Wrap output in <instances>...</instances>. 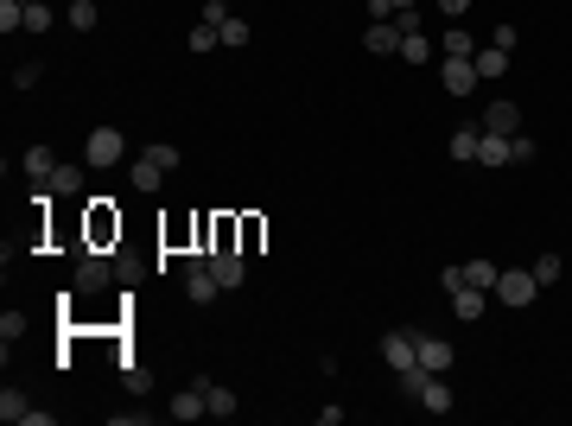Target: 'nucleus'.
Segmentation results:
<instances>
[{"mask_svg": "<svg viewBox=\"0 0 572 426\" xmlns=\"http://www.w3.org/2000/svg\"><path fill=\"white\" fill-rule=\"evenodd\" d=\"M395 382H401V394H407V401H420V413H452V407H458V401H452V382H445V375H433V369H420V363H414V369H401Z\"/></svg>", "mask_w": 572, "mask_h": 426, "instance_id": "obj_1", "label": "nucleus"}, {"mask_svg": "<svg viewBox=\"0 0 572 426\" xmlns=\"http://www.w3.org/2000/svg\"><path fill=\"white\" fill-rule=\"evenodd\" d=\"M178 166V147H166V140H153V147H140V160H128V185L134 191H159V179Z\"/></svg>", "mask_w": 572, "mask_h": 426, "instance_id": "obj_2", "label": "nucleus"}, {"mask_svg": "<svg viewBox=\"0 0 572 426\" xmlns=\"http://www.w3.org/2000/svg\"><path fill=\"white\" fill-rule=\"evenodd\" d=\"M121 160H128L121 128H96V134L83 140V166H90V172H109V166H121Z\"/></svg>", "mask_w": 572, "mask_h": 426, "instance_id": "obj_3", "label": "nucleus"}, {"mask_svg": "<svg viewBox=\"0 0 572 426\" xmlns=\"http://www.w3.org/2000/svg\"><path fill=\"white\" fill-rule=\"evenodd\" d=\"M534 293H540L534 267H502V274H496V293H490V299H496V305H515V312H521V305H534Z\"/></svg>", "mask_w": 572, "mask_h": 426, "instance_id": "obj_4", "label": "nucleus"}, {"mask_svg": "<svg viewBox=\"0 0 572 426\" xmlns=\"http://www.w3.org/2000/svg\"><path fill=\"white\" fill-rule=\"evenodd\" d=\"M382 363L401 375V369H414L420 363V331L414 324H395V331H382Z\"/></svg>", "mask_w": 572, "mask_h": 426, "instance_id": "obj_5", "label": "nucleus"}, {"mask_svg": "<svg viewBox=\"0 0 572 426\" xmlns=\"http://www.w3.org/2000/svg\"><path fill=\"white\" fill-rule=\"evenodd\" d=\"M185 293H191V305H216V293H223V280L210 274V248L185 261Z\"/></svg>", "mask_w": 572, "mask_h": 426, "instance_id": "obj_6", "label": "nucleus"}, {"mask_svg": "<svg viewBox=\"0 0 572 426\" xmlns=\"http://www.w3.org/2000/svg\"><path fill=\"white\" fill-rule=\"evenodd\" d=\"M109 280H115V261L109 255H77V293H109Z\"/></svg>", "mask_w": 572, "mask_h": 426, "instance_id": "obj_7", "label": "nucleus"}, {"mask_svg": "<svg viewBox=\"0 0 572 426\" xmlns=\"http://www.w3.org/2000/svg\"><path fill=\"white\" fill-rule=\"evenodd\" d=\"M439 83H445V96H471L483 77H477V58H445L439 64Z\"/></svg>", "mask_w": 572, "mask_h": 426, "instance_id": "obj_8", "label": "nucleus"}, {"mask_svg": "<svg viewBox=\"0 0 572 426\" xmlns=\"http://www.w3.org/2000/svg\"><path fill=\"white\" fill-rule=\"evenodd\" d=\"M210 274L223 280V293H229V286H242V274H248L242 248H235V242H216V248H210Z\"/></svg>", "mask_w": 572, "mask_h": 426, "instance_id": "obj_9", "label": "nucleus"}, {"mask_svg": "<svg viewBox=\"0 0 572 426\" xmlns=\"http://www.w3.org/2000/svg\"><path fill=\"white\" fill-rule=\"evenodd\" d=\"M83 185H90V166H71V160H58V172H52V185H39V191H52V198H83Z\"/></svg>", "mask_w": 572, "mask_h": 426, "instance_id": "obj_10", "label": "nucleus"}, {"mask_svg": "<svg viewBox=\"0 0 572 426\" xmlns=\"http://www.w3.org/2000/svg\"><path fill=\"white\" fill-rule=\"evenodd\" d=\"M363 45H369V58H401V26L395 20H369Z\"/></svg>", "mask_w": 572, "mask_h": 426, "instance_id": "obj_11", "label": "nucleus"}, {"mask_svg": "<svg viewBox=\"0 0 572 426\" xmlns=\"http://www.w3.org/2000/svg\"><path fill=\"white\" fill-rule=\"evenodd\" d=\"M477 128H483V134H509V140H515V134H521V109H515V102H490Z\"/></svg>", "mask_w": 572, "mask_h": 426, "instance_id": "obj_12", "label": "nucleus"}, {"mask_svg": "<svg viewBox=\"0 0 572 426\" xmlns=\"http://www.w3.org/2000/svg\"><path fill=\"white\" fill-rule=\"evenodd\" d=\"M483 312H490V293H483V286H458V293H452V318H458V324H477Z\"/></svg>", "mask_w": 572, "mask_h": 426, "instance_id": "obj_13", "label": "nucleus"}, {"mask_svg": "<svg viewBox=\"0 0 572 426\" xmlns=\"http://www.w3.org/2000/svg\"><path fill=\"white\" fill-rule=\"evenodd\" d=\"M458 363V350L445 344V337H433V331H420V369H433V375H445Z\"/></svg>", "mask_w": 572, "mask_h": 426, "instance_id": "obj_14", "label": "nucleus"}, {"mask_svg": "<svg viewBox=\"0 0 572 426\" xmlns=\"http://www.w3.org/2000/svg\"><path fill=\"white\" fill-rule=\"evenodd\" d=\"M477 166H515V140L509 134H477Z\"/></svg>", "mask_w": 572, "mask_h": 426, "instance_id": "obj_15", "label": "nucleus"}, {"mask_svg": "<svg viewBox=\"0 0 572 426\" xmlns=\"http://www.w3.org/2000/svg\"><path fill=\"white\" fill-rule=\"evenodd\" d=\"M166 413H172V420H204V413H210V407H204V388H197V382L178 388V394L166 401Z\"/></svg>", "mask_w": 572, "mask_h": 426, "instance_id": "obj_16", "label": "nucleus"}, {"mask_svg": "<svg viewBox=\"0 0 572 426\" xmlns=\"http://www.w3.org/2000/svg\"><path fill=\"white\" fill-rule=\"evenodd\" d=\"M197 388H204V407L216 413V420H229L242 401H235V388H223V382H210V375H197Z\"/></svg>", "mask_w": 572, "mask_h": 426, "instance_id": "obj_17", "label": "nucleus"}, {"mask_svg": "<svg viewBox=\"0 0 572 426\" xmlns=\"http://www.w3.org/2000/svg\"><path fill=\"white\" fill-rule=\"evenodd\" d=\"M52 172H58V153H52V147H26V179H33V191L52 185Z\"/></svg>", "mask_w": 572, "mask_h": 426, "instance_id": "obj_18", "label": "nucleus"}, {"mask_svg": "<svg viewBox=\"0 0 572 426\" xmlns=\"http://www.w3.org/2000/svg\"><path fill=\"white\" fill-rule=\"evenodd\" d=\"M477 77H483V83L509 77V52H502V45H483V52H477Z\"/></svg>", "mask_w": 572, "mask_h": 426, "instance_id": "obj_19", "label": "nucleus"}, {"mask_svg": "<svg viewBox=\"0 0 572 426\" xmlns=\"http://www.w3.org/2000/svg\"><path fill=\"white\" fill-rule=\"evenodd\" d=\"M26 413H33V401H26L20 388H0V420H7V426H26Z\"/></svg>", "mask_w": 572, "mask_h": 426, "instance_id": "obj_20", "label": "nucleus"}, {"mask_svg": "<svg viewBox=\"0 0 572 426\" xmlns=\"http://www.w3.org/2000/svg\"><path fill=\"white\" fill-rule=\"evenodd\" d=\"M115 369H121V388H128V394H153V375H147V369H140L134 356H121Z\"/></svg>", "mask_w": 572, "mask_h": 426, "instance_id": "obj_21", "label": "nucleus"}, {"mask_svg": "<svg viewBox=\"0 0 572 426\" xmlns=\"http://www.w3.org/2000/svg\"><path fill=\"white\" fill-rule=\"evenodd\" d=\"M216 33H223V45H229V52H242V45H248V39H254V33H248V20H242V14H229V20H216Z\"/></svg>", "mask_w": 572, "mask_h": 426, "instance_id": "obj_22", "label": "nucleus"}, {"mask_svg": "<svg viewBox=\"0 0 572 426\" xmlns=\"http://www.w3.org/2000/svg\"><path fill=\"white\" fill-rule=\"evenodd\" d=\"M464 267H471V286H483V293H496V274H502L496 261H483V255H471Z\"/></svg>", "mask_w": 572, "mask_h": 426, "instance_id": "obj_23", "label": "nucleus"}, {"mask_svg": "<svg viewBox=\"0 0 572 426\" xmlns=\"http://www.w3.org/2000/svg\"><path fill=\"white\" fill-rule=\"evenodd\" d=\"M52 26H58V14L45 7V0H33V7H26V26H20V33H52Z\"/></svg>", "mask_w": 572, "mask_h": 426, "instance_id": "obj_24", "label": "nucleus"}, {"mask_svg": "<svg viewBox=\"0 0 572 426\" xmlns=\"http://www.w3.org/2000/svg\"><path fill=\"white\" fill-rule=\"evenodd\" d=\"M185 45H191V52H216V45H223V33H216V26H210V20H197V26H191V39H185Z\"/></svg>", "mask_w": 572, "mask_h": 426, "instance_id": "obj_25", "label": "nucleus"}, {"mask_svg": "<svg viewBox=\"0 0 572 426\" xmlns=\"http://www.w3.org/2000/svg\"><path fill=\"white\" fill-rule=\"evenodd\" d=\"M439 52H445V58H477V45H471V33H464V26H452Z\"/></svg>", "mask_w": 572, "mask_h": 426, "instance_id": "obj_26", "label": "nucleus"}, {"mask_svg": "<svg viewBox=\"0 0 572 426\" xmlns=\"http://www.w3.org/2000/svg\"><path fill=\"white\" fill-rule=\"evenodd\" d=\"M401 58H407V64H426V58H433V39H426V33H407V39H401Z\"/></svg>", "mask_w": 572, "mask_h": 426, "instance_id": "obj_27", "label": "nucleus"}, {"mask_svg": "<svg viewBox=\"0 0 572 426\" xmlns=\"http://www.w3.org/2000/svg\"><path fill=\"white\" fill-rule=\"evenodd\" d=\"M477 134H483V128H458V134H452V160L471 166V160H477Z\"/></svg>", "mask_w": 572, "mask_h": 426, "instance_id": "obj_28", "label": "nucleus"}, {"mask_svg": "<svg viewBox=\"0 0 572 426\" xmlns=\"http://www.w3.org/2000/svg\"><path fill=\"white\" fill-rule=\"evenodd\" d=\"M96 20H102L96 0H71V26H77V33H96Z\"/></svg>", "mask_w": 572, "mask_h": 426, "instance_id": "obj_29", "label": "nucleus"}, {"mask_svg": "<svg viewBox=\"0 0 572 426\" xmlns=\"http://www.w3.org/2000/svg\"><path fill=\"white\" fill-rule=\"evenodd\" d=\"M559 274H566V261H559V255H534V280H540V286H553Z\"/></svg>", "mask_w": 572, "mask_h": 426, "instance_id": "obj_30", "label": "nucleus"}, {"mask_svg": "<svg viewBox=\"0 0 572 426\" xmlns=\"http://www.w3.org/2000/svg\"><path fill=\"white\" fill-rule=\"evenodd\" d=\"M20 337H26V312H7V318H0V344H7V350H14Z\"/></svg>", "mask_w": 572, "mask_h": 426, "instance_id": "obj_31", "label": "nucleus"}, {"mask_svg": "<svg viewBox=\"0 0 572 426\" xmlns=\"http://www.w3.org/2000/svg\"><path fill=\"white\" fill-rule=\"evenodd\" d=\"M26 26V0H0V33H14Z\"/></svg>", "mask_w": 572, "mask_h": 426, "instance_id": "obj_32", "label": "nucleus"}, {"mask_svg": "<svg viewBox=\"0 0 572 426\" xmlns=\"http://www.w3.org/2000/svg\"><path fill=\"white\" fill-rule=\"evenodd\" d=\"M439 286H445V293H458V286H471V267H464V261H458V267H445V274H439Z\"/></svg>", "mask_w": 572, "mask_h": 426, "instance_id": "obj_33", "label": "nucleus"}, {"mask_svg": "<svg viewBox=\"0 0 572 426\" xmlns=\"http://www.w3.org/2000/svg\"><path fill=\"white\" fill-rule=\"evenodd\" d=\"M153 420H159L153 407H128V413H115V426H153Z\"/></svg>", "mask_w": 572, "mask_h": 426, "instance_id": "obj_34", "label": "nucleus"}, {"mask_svg": "<svg viewBox=\"0 0 572 426\" xmlns=\"http://www.w3.org/2000/svg\"><path fill=\"white\" fill-rule=\"evenodd\" d=\"M33 83H39V64H33V58H26V64H14V90H33Z\"/></svg>", "mask_w": 572, "mask_h": 426, "instance_id": "obj_35", "label": "nucleus"}, {"mask_svg": "<svg viewBox=\"0 0 572 426\" xmlns=\"http://www.w3.org/2000/svg\"><path fill=\"white\" fill-rule=\"evenodd\" d=\"M534 153H540V147H534V134H528V128H521V134H515V166H528V160H534Z\"/></svg>", "mask_w": 572, "mask_h": 426, "instance_id": "obj_36", "label": "nucleus"}, {"mask_svg": "<svg viewBox=\"0 0 572 426\" xmlns=\"http://www.w3.org/2000/svg\"><path fill=\"white\" fill-rule=\"evenodd\" d=\"M439 14H445V20H452V26H458V20H464V14H471V0H439Z\"/></svg>", "mask_w": 572, "mask_h": 426, "instance_id": "obj_37", "label": "nucleus"}]
</instances>
